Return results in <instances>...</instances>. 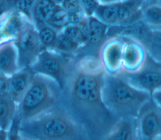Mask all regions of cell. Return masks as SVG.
<instances>
[{"mask_svg": "<svg viewBox=\"0 0 161 140\" xmlns=\"http://www.w3.org/2000/svg\"><path fill=\"white\" fill-rule=\"evenodd\" d=\"M61 32L80 48L87 45V42L84 39L82 33L76 24H69Z\"/></svg>", "mask_w": 161, "mask_h": 140, "instance_id": "26", "label": "cell"}, {"mask_svg": "<svg viewBox=\"0 0 161 140\" xmlns=\"http://www.w3.org/2000/svg\"><path fill=\"white\" fill-rule=\"evenodd\" d=\"M79 2L87 16H92L99 4L96 0H79Z\"/></svg>", "mask_w": 161, "mask_h": 140, "instance_id": "27", "label": "cell"}, {"mask_svg": "<svg viewBox=\"0 0 161 140\" xmlns=\"http://www.w3.org/2000/svg\"><path fill=\"white\" fill-rule=\"evenodd\" d=\"M6 13V0H0V17Z\"/></svg>", "mask_w": 161, "mask_h": 140, "instance_id": "33", "label": "cell"}, {"mask_svg": "<svg viewBox=\"0 0 161 140\" xmlns=\"http://www.w3.org/2000/svg\"><path fill=\"white\" fill-rule=\"evenodd\" d=\"M14 42L18 50L20 69L30 67L43 49L34 24H31Z\"/></svg>", "mask_w": 161, "mask_h": 140, "instance_id": "9", "label": "cell"}, {"mask_svg": "<svg viewBox=\"0 0 161 140\" xmlns=\"http://www.w3.org/2000/svg\"><path fill=\"white\" fill-rule=\"evenodd\" d=\"M17 109V104L10 97H0V129L9 130Z\"/></svg>", "mask_w": 161, "mask_h": 140, "instance_id": "17", "label": "cell"}, {"mask_svg": "<svg viewBox=\"0 0 161 140\" xmlns=\"http://www.w3.org/2000/svg\"><path fill=\"white\" fill-rule=\"evenodd\" d=\"M119 3L106 4H99L93 16L108 26H116L118 23Z\"/></svg>", "mask_w": 161, "mask_h": 140, "instance_id": "20", "label": "cell"}, {"mask_svg": "<svg viewBox=\"0 0 161 140\" xmlns=\"http://www.w3.org/2000/svg\"><path fill=\"white\" fill-rule=\"evenodd\" d=\"M20 120L16 114L12 125L9 130V136L8 140H20L21 139V135L19 133V126Z\"/></svg>", "mask_w": 161, "mask_h": 140, "instance_id": "28", "label": "cell"}, {"mask_svg": "<svg viewBox=\"0 0 161 140\" xmlns=\"http://www.w3.org/2000/svg\"><path fill=\"white\" fill-rule=\"evenodd\" d=\"M31 24H33L20 13L11 11L0 17V38L2 42L14 40Z\"/></svg>", "mask_w": 161, "mask_h": 140, "instance_id": "11", "label": "cell"}, {"mask_svg": "<svg viewBox=\"0 0 161 140\" xmlns=\"http://www.w3.org/2000/svg\"><path fill=\"white\" fill-rule=\"evenodd\" d=\"M19 133L32 140H91L86 128L64 111L54 109L19 122Z\"/></svg>", "mask_w": 161, "mask_h": 140, "instance_id": "2", "label": "cell"}, {"mask_svg": "<svg viewBox=\"0 0 161 140\" xmlns=\"http://www.w3.org/2000/svg\"><path fill=\"white\" fill-rule=\"evenodd\" d=\"M140 43L143 45L152 58L161 63V28L150 29Z\"/></svg>", "mask_w": 161, "mask_h": 140, "instance_id": "19", "label": "cell"}, {"mask_svg": "<svg viewBox=\"0 0 161 140\" xmlns=\"http://www.w3.org/2000/svg\"><path fill=\"white\" fill-rule=\"evenodd\" d=\"M60 7L53 0H34L31 20L35 27L47 24Z\"/></svg>", "mask_w": 161, "mask_h": 140, "instance_id": "16", "label": "cell"}, {"mask_svg": "<svg viewBox=\"0 0 161 140\" xmlns=\"http://www.w3.org/2000/svg\"><path fill=\"white\" fill-rule=\"evenodd\" d=\"M10 97L9 77L0 74V97Z\"/></svg>", "mask_w": 161, "mask_h": 140, "instance_id": "29", "label": "cell"}, {"mask_svg": "<svg viewBox=\"0 0 161 140\" xmlns=\"http://www.w3.org/2000/svg\"><path fill=\"white\" fill-rule=\"evenodd\" d=\"M57 4H60L62 3V1H64V0H53Z\"/></svg>", "mask_w": 161, "mask_h": 140, "instance_id": "39", "label": "cell"}, {"mask_svg": "<svg viewBox=\"0 0 161 140\" xmlns=\"http://www.w3.org/2000/svg\"><path fill=\"white\" fill-rule=\"evenodd\" d=\"M60 5L63 9L68 13L74 12L82 8L79 0H64Z\"/></svg>", "mask_w": 161, "mask_h": 140, "instance_id": "30", "label": "cell"}, {"mask_svg": "<svg viewBox=\"0 0 161 140\" xmlns=\"http://www.w3.org/2000/svg\"><path fill=\"white\" fill-rule=\"evenodd\" d=\"M69 24V13L63 9L60 6L47 24L59 33Z\"/></svg>", "mask_w": 161, "mask_h": 140, "instance_id": "25", "label": "cell"}, {"mask_svg": "<svg viewBox=\"0 0 161 140\" xmlns=\"http://www.w3.org/2000/svg\"><path fill=\"white\" fill-rule=\"evenodd\" d=\"M152 140H161V134L155 136V137H153Z\"/></svg>", "mask_w": 161, "mask_h": 140, "instance_id": "37", "label": "cell"}, {"mask_svg": "<svg viewBox=\"0 0 161 140\" xmlns=\"http://www.w3.org/2000/svg\"><path fill=\"white\" fill-rule=\"evenodd\" d=\"M156 3H161V0H145V4Z\"/></svg>", "mask_w": 161, "mask_h": 140, "instance_id": "36", "label": "cell"}, {"mask_svg": "<svg viewBox=\"0 0 161 140\" xmlns=\"http://www.w3.org/2000/svg\"><path fill=\"white\" fill-rule=\"evenodd\" d=\"M9 131L0 129V140H8Z\"/></svg>", "mask_w": 161, "mask_h": 140, "instance_id": "34", "label": "cell"}, {"mask_svg": "<svg viewBox=\"0 0 161 140\" xmlns=\"http://www.w3.org/2000/svg\"><path fill=\"white\" fill-rule=\"evenodd\" d=\"M145 0H127L119 3L116 26H127L142 20Z\"/></svg>", "mask_w": 161, "mask_h": 140, "instance_id": "14", "label": "cell"}, {"mask_svg": "<svg viewBox=\"0 0 161 140\" xmlns=\"http://www.w3.org/2000/svg\"><path fill=\"white\" fill-rule=\"evenodd\" d=\"M69 16L70 24H77L79 23L87 17L82 8H80L74 12L69 13Z\"/></svg>", "mask_w": 161, "mask_h": 140, "instance_id": "31", "label": "cell"}, {"mask_svg": "<svg viewBox=\"0 0 161 140\" xmlns=\"http://www.w3.org/2000/svg\"><path fill=\"white\" fill-rule=\"evenodd\" d=\"M38 30L40 43L43 49L54 50L58 32L48 24H43L36 28Z\"/></svg>", "mask_w": 161, "mask_h": 140, "instance_id": "22", "label": "cell"}, {"mask_svg": "<svg viewBox=\"0 0 161 140\" xmlns=\"http://www.w3.org/2000/svg\"><path fill=\"white\" fill-rule=\"evenodd\" d=\"M121 73L131 85L151 95L155 91L161 89V63L149 55L143 67L139 72Z\"/></svg>", "mask_w": 161, "mask_h": 140, "instance_id": "6", "label": "cell"}, {"mask_svg": "<svg viewBox=\"0 0 161 140\" xmlns=\"http://www.w3.org/2000/svg\"><path fill=\"white\" fill-rule=\"evenodd\" d=\"M148 55L142 43L133 38H125L122 60L123 72L134 73L139 72L143 67Z\"/></svg>", "mask_w": 161, "mask_h": 140, "instance_id": "10", "label": "cell"}, {"mask_svg": "<svg viewBox=\"0 0 161 140\" xmlns=\"http://www.w3.org/2000/svg\"><path fill=\"white\" fill-rule=\"evenodd\" d=\"M99 4H111V3H119L124 1L127 0H96Z\"/></svg>", "mask_w": 161, "mask_h": 140, "instance_id": "35", "label": "cell"}, {"mask_svg": "<svg viewBox=\"0 0 161 140\" xmlns=\"http://www.w3.org/2000/svg\"><path fill=\"white\" fill-rule=\"evenodd\" d=\"M33 2L34 0H6V13L11 11L20 13L32 22L31 9Z\"/></svg>", "mask_w": 161, "mask_h": 140, "instance_id": "23", "label": "cell"}, {"mask_svg": "<svg viewBox=\"0 0 161 140\" xmlns=\"http://www.w3.org/2000/svg\"><path fill=\"white\" fill-rule=\"evenodd\" d=\"M0 74H1V73H0Z\"/></svg>", "mask_w": 161, "mask_h": 140, "instance_id": "40", "label": "cell"}, {"mask_svg": "<svg viewBox=\"0 0 161 140\" xmlns=\"http://www.w3.org/2000/svg\"><path fill=\"white\" fill-rule=\"evenodd\" d=\"M104 73L99 58L87 55L76 63L70 77L72 100L91 120L99 140L106 138L118 119L102 100Z\"/></svg>", "mask_w": 161, "mask_h": 140, "instance_id": "1", "label": "cell"}, {"mask_svg": "<svg viewBox=\"0 0 161 140\" xmlns=\"http://www.w3.org/2000/svg\"><path fill=\"white\" fill-rule=\"evenodd\" d=\"M104 140H140L136 117L118 119Z\"/></svg>", "mask_w": 161, "mask_h": 140, "instance_id": "15", "label": "cell"}, {"mask_svg": "<svg viewBox=\"0 0 161 140\" xmlns=\"http://www.w3.org/2000/svg\"><path fill=\"white\" fill-rule=\"evenodd\" d=\"M151 95L130 83L121 73H104L102 86V100L106 109L116 118L136 117L143 105Z\"/></svg>", "mask_w": 161, "mask_h": 140, "instance_id": "3", "label": "cell"}, {"mask_svg": "<svg viewBox=\"0 0 161 140\" xmlns=\"http://www.w3.org/2000/svg\"><path fill=\"white\" fill-rule=\"evenodd\" d=\"M35 74H40L54 80L62 90L71 75L70 60L64 54L53 50L43 49L30 67Z\"/></svg>", "mask_w": 161, "mask_h": 140, "instance_id": "5", "label": "cell"}, {"mask_svg": "<svg viewBox=\"0 0 161 140\" xmlns=\"http://www.w3.org/2000/svg\"><path fill=\"white\" fill-rule=\"evenodd\" d=\"M21 135V134H20ZM20 140H32V139H30V138H28V137H25V136H21V139Z\"/></svg>", "mask_w": 161, "mask_h": 140, "instance_id": "38", "label": "cell"}, {"mask_svg": "<svg viewBox=\"0 0 161 140\" xmlns=\"http://www.w3.org/2000/svg\"><path fill=\"white\" fill-rule=\"evenodd\" d=\"M61 90L52 78L35 74L29 89L18 105L17 115L20 121L35 118L54 109Z\"/></svg>", "mask_w": 161, "mask_h": 140, "instance_id": "4", "label": "cell"}, {"mask_svg": "<svg viewBox=\"0 0 161 140\" xmlns=\"http://www.w3.org/2000/svg\"><path fill=\"white\" fill-rule=\"evenodd\" d=\"M136 122L140 140H152L161 134V107L152 97L141 107Z\"/></svg>", "mask_w": 161, "mask_h": 140, "instance_id": "8", "label": "cell"}, {"mask_svg": "<svg viewBox=\"0 0 161 140\" xmlns=\"http://www.w3.org/2000/svg\"><path fill=\"white\" fill-rule=\"evenodd\" d=\"M152 99L153 101L160 107H161V89L155 91L151 95Z\"/></svg>", "mask_w": 161, "mask_h": 140, "instance_id": "32", "label": "cell"}, {"mask_svg": "<svg viewBox=\"0 0 161 140\" xmlns=\"http://www.w3.org/2000/svg\"><path fill=\"white\" fill-rule=\"evenodd\" d=\"M34 72L30 67L19 69L9 77V95L11 98L18 105L29 89Z\"/></svg>", "mask_w": 161, "mask_h": 140, "instance_id": "12", "label": "cell"}, {"mask_svg": "<svg viewBox=\"0 0 161 140\" xmlns=\"http://www.w3.org/2000/svg\"><path fill=\"white\" fill-rule=\"evenodd\" d=\"M89 40L87 45H100L108 38L107 36L109 26L102 23L94 16H88Z\"/></svg>", "mask_w": 161, "mask_h": 140, "instance_id": "18", "label": "cell"}, {"mask_svg": "<svg viewBox=\"0 0 161 140\" xmlns=\"http://www.w3.org/2000/svg\"><path fill=\"white\" fill-rule=\"evenodd\" d=\"M81 48L67 38L62 32L58 33L55 48V50L62 54L74 53Z\"/></svg>", "mask_w": 161, "mask_h": 140, "instance_id": "24", "label": "cell"}, {"mask_svg": "<svg viewBox=\"0 0 161 140\" xmlns=\"http://www.w3.org/2000/svg\"><path fill=\"white\" fill-rule=\"evenodd\" d=\"M125 38L113 36L108 38L99 47L98 58L106 73L116 75L123 72V52Z\"/></svg>", "mask_w": 161, "mask_h": 140, "instance_id": "7", "label": "cell"}, {"mask_svg": "<svg viewBox=\"0 0 161 140\" xmlns=\"http://www.w3.org/2000/svg\"><path fill=\"white\" fill-rule=\"evenodd\" d=\"M20 69L18 50L14 40L0 44V73L10 77Z\"/></svg>", "mask_w": 161, "mask_h": 140, "instance_id": "13", "label": "cell"}, {"mask_svg": "<svg viewBox=\"0 0 161 140\" xmlns=\"http://www.w3.org/2000/svg\"><path fill=\"white\" fill-rule=\"evenodd\" d=\"M142 21L152 30L161 28V3L145 4L142 9Z\"/></svg>", "mask_w": 161, "mask_h": 140, "instance_id": "21", "label": "cell"}]
</instances>
